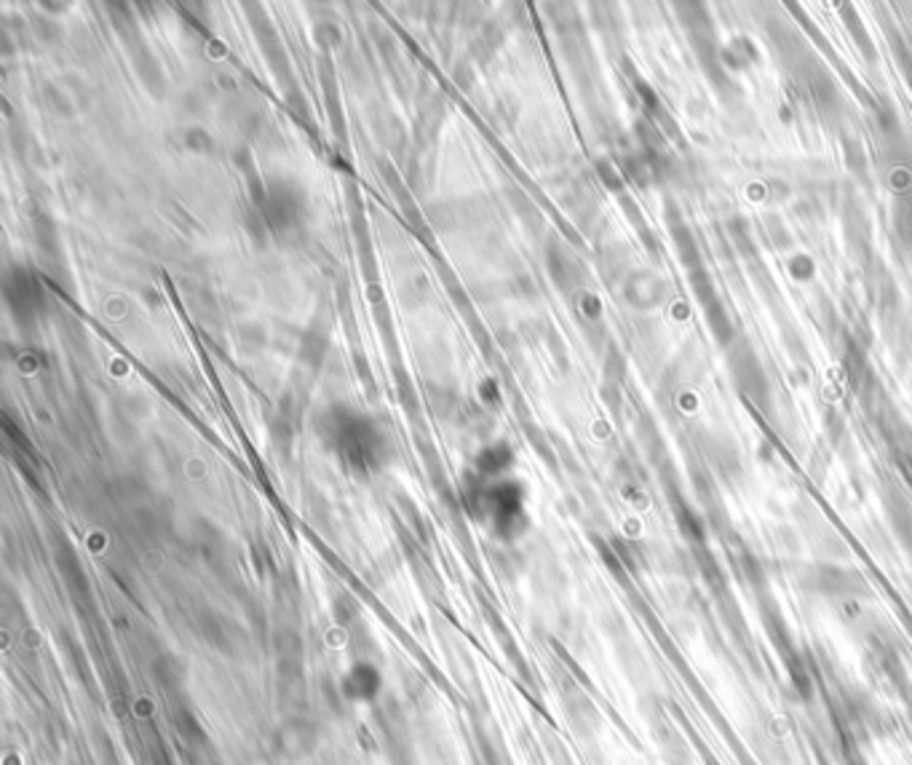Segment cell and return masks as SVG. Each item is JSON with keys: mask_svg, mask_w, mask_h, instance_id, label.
<instances>
[{"mask_svg": "<svg viewBox=\"0 0 912 765\" xmlns=\"http://www.w3.org/2000/svg\"><path fill=\"white\" fill-rule=\"evenodd\" d=\"M380 685H383V677L372 664H354L340 680L343 693L354 701H372L380 693Z\"/></svg>", "mask_w": 912, "mask_h": 765, "instance_id": "obj_1", "label": "cell"}]
</instances>
